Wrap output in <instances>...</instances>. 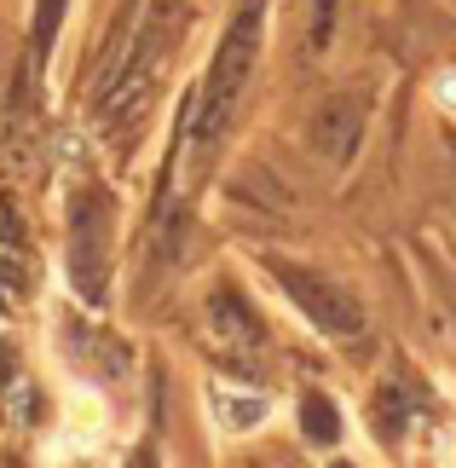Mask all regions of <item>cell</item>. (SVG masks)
Here are the masks:
<instances>
[{"mask_svg": "<svg viewBox=\"0 0 456 468\" xmlns=\"http://www.w3.org/2000/svg\"><path fill=\"white\" fill-rule=\"evenodd\" d=\"M260 35H266V0H243V6L231 12L226 35H220V52H214V64H208L203 99H196V111H191L203 145H214V139L226 133L237 99H243V87H249V69L260 58Z\"/></svg>", "mask_w": 456, "mask_h": 468, "instance_id": "cell-1", "label": "cell"}, {"mask_svg": "<svg viewBox=\"0 0 456 468\" xmlns=\"http://www.w3.org/2000/svg\"><path fill=\"white\" fill-rule=\"evenodd\" d=\"M69 278L87 301H104V278H111V197L81 191L69 203Z\"/></svg>", "mask_w": 456, "mask_h": 468, "instance_id": "cell-2", "label": "cell"}, {"mask_svg": "<svg viewBox=\"0 0 456 468\" xmlns=\"http://www.w3.org/2000/svg\"><path fill=\"white\" fill-rule=\"evenodd\" d=\"M271 278L289 290V301L318 324L323 335H358L364 330V307L353 295L341 290V283H330L323 272H306V266H289V261H271Z\"/></svg>", "mask_w": 456, "mask_h": 468, "instance_id": "cell-3", "label": "cell"}, {"mask_svg": "<svg viewBox=\"0 0 456 468\" xmlns=\"http://www.w3.org/2000/svg\"><path fill=\"white\" fill-rule=\"evenodd\" d=\"M364 116H370V93H335V99H323L318 104V116H313V151L323 162H353L358 151V139H364Z\"/></svg>", "mask_w": 456, "mask_h": 468, "instance_id": "cell-4", "label": "cell"}, {"mask_svg": "<svg viewBox=\"0 0 456 468\" xmlns=\"http://www.w3.org/2000/svg\"><path fill=\"white\" fill-rule=\"evenodd\" d=\"M208 335H214V347L231 353V358H237V353L249 358V353L266 341V330H260V324H254V313H249V301L237 295L231 283H220V290L208 295Z\"/></svg>", "mask_w": 456, "mask_h": 468, "instance_id": "cell-5", "label": "cell"}, {"mask_svg": "<svg viewBox=\"0 0 456 468\" xmlns=\"http://www.w3.org/2000/svg\"><path fill=\"white\" fill-rule=\"evenodd\" d=\"M214 417H220V428H231V434H249V428L266 422V399H260V393L214 388Z\"/></svg>", "mask_w": 456, "mask_h": 468, "instance_id": "cell-6", "label": "cell"}, {"mask_svg": "<svg viewBox=\"0 0 456 468\" xmlns=\"http://www.w3.org/2000/svg\"><path fill=\"white\" fill-rule=\"evenodd\" d=\"M301 428H306V440L330 445L341 434V417H335V405L323 399V393H306V399H301Z\"/></svg>", "mask_w": 456, "mask_h": 468, "instance_id": "cell-7", "label": "cell"}, {"mask_svg": "<svg viewBox=\"0 0 456 468\" xmlns=\"http://www.w3.org/2000/svg\"><path fill=\"white\" fill-rule=\"evenodd\" d=\"M405 393H398V388H381L376 393V399H370V422L381 428V440H398V434H405Z\"/></svg>", "mask_w": 456, "mask_h": 468, "instance_id": "cell-8", "label": "cell"}, {"mask_svg": "<svg viewBox=\"0 0 456 468\" xmlns=\"http://www.w3.org/2000/svg\"><path fill=\"white\" fill-rule=\"evenodd\" d=\"M58 12H64V0H41V12H35V58H47L52 35H58Z\"/></svg>", "mask_w": 456, "mask_h": 468, "instance_id": "cell-9", "label": "cell"}, {"mask_svg": "<svg viewBox=\"0 0 456 468\" xmlns=\"http://www.w3.org/2000/svg\"><path fill=\"white\" fill-rule=\"evenodd\" d=\"M330 24H335V6L330 0H313V47L330 41Z\"/></svg>", "mask_w": 456, "mask_h": 468, "instance_id": "cell-10", "label": "cell"}, {"mask_svg": "<svg viewBox=\"0 0 456 468\" xmlns=\"http://www.w3.org/2000/svg\"><path fill=\"white\" fill-rule=\"evenodd\" d=\"M440 104H456V69H451V76L440 81Z\"/></svg>", "mask_w": 456, "mask_h": 468, "instance_id": "cell-11", "label": "cell"}, {"mask_svg": "<svg viewBox=\"0 0 456 468\" xmlns=\"http://www.w3.org/2000/svg\"><path fill=\"white\" fill-rule=\"evenodd\" d=\"M6 231H12V208L0 203V238H6Z\"/></svg>", "mask_w": 456, "mask_h": 468, "instance_id": "cell-12", "label": "cell"}, {"mask_svg": "<svg viewBox=\"0 0 456 468\" xmlns=\"http://www.w3.org/2000/svg\"><path fill=\"white\" fill-rule=\"evenodd\" d=\"M445 151H451V197H456V139H451Z\"/></svg>", "mask_w": 456, "mask_h": 468, "instance_id": "cell-13", "label": "cell"}, {"mask_svg": "<svg viewBox=\"0 0 456 468\" xmlns=\"http://www.w3.org/2000/svg\"><path fill=\"white\" fill-rule=\"evenodd\" d=\"M133 468H156V457H151V452H139V457H133Z\"/></svg>", "mask_w": 456, "mask_h": 468, "instance_id": "cell-14", "label": "cell"}]
</instances>
